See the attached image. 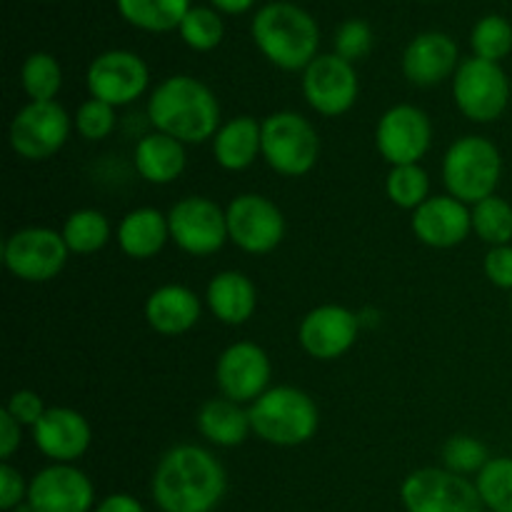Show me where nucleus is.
Here are the masks:
<instances>
[{
    "instance_id": "f257e3e1",
    "label": "nucleus",
    "mask_w": 512,
    "mask_h": 512,
    "mask_svg": "<svg viewBox=\"0 0 512 512\" xmlns=\"http://www.w3.org/2000/svg\"><path fill=\"white\" fill-rule=\"evenodd\" d=\"M228 475L208 448L173 445L160 455L150 480V495L160 512H213L223 503Z\"/></svg>"
},
{
    "instance_id": "f03ea898",
    "label": "nucleus",
    "mask_w": 512,
    "mask_h": 512,
    "mask_svg": "<svg viewBox=\"0 0 512 512\" xmlns=\"http://www.w3.org/2000/svg\"><path fill=\"white\" fill-rule=\"evenodd\" d=\"M148 123L158 133L170 135L183 145L208 143L220 123V103L213 90L193 75H170L150 93Z\"/></svg>"
},
{
    "instance_id": "7ed1b4c3",
    "label": "nucleus",
    "mask_w": 512,
    "mask_h": 512,
    "mask_svg": "<svg viewBox=\"0 0 512 512\" xmlns=\"http://www.w3.org/2000/svg\"><path fill=\"white\" fill-rule=\"evenodd\" d=\"M253 43L280 70H305L320 48V28L310 13L293 3H268L255 13Z\"/></svg>"
},
{
    "instance_id": "20e7f679",
    "label": "nucleus",
    "mask_w": 512,
    "mask_h": 512,
    "mask_svg": "<svg viewBox=\"0 0 512 512\" xmlns=\"http://www.w3.org/2000/svg\"><path fill=\"white\" fill-rule=\"evenodd\" d=\"M253 435L275 448L310 443L320 428L318 403L295 385H275L248 405Z\"/></svg>"
},
{
    "instance_id": "39448f33",
    "label": "nucleus",
    "mask_w": 512,
    "mask_h": 512,
    "mask_svg": "<svg viewBox=\"0 0 512 512\" xmlns=\"http://www.w3.org/2000/svg\"><path fill=\"white\" fill-rule=\"evenodd\" d=\"M503 178V155L483 135H463L443 155V185L448 195L465 205H478L498 190Z\"/></svg>"
},
{
    "instance_id": "423d86ee",
    "label": "nucleus",
    "mask_w": 512,
    "mask_h": 512,
    "mask_svg": "<svg viewBox=\"0 0 512 512\" xmlns=\"http://www.w3.org/2000/svg\"><path fill=\"white\" fill-rule=\"evenodd\" d=\"M320 135L305 115L278 110L263 120V160L283 178H303L318 165Z\"/></svg>"
},
{
    "instance_id": "0eeeda50",
    "label": "nucleus",
    "mask_w": 512,
    "mask_h": 512,
    "mask_svg": "<svg viewBox=\"0 0 512 512\" xmlns=\"http://www.w3.org/2000/svg\"><path fill=\"white\" fill-rule=\"evenodd\" d=\"M73 130V118L58 100L50 103L28 100V105H23L10 120L8 140L18 158L28 163H43L65 148Z\"/></svg>"
},
{
    "instance_id": "6e6552de",
    "label": "nucleus",
    "mask_w": 512,
    "mask_h": 512,
    "mask_svg": "<svg viewBox=\"0 0 512 512\" xmlns=\"http://www.w3.org/2000/svg\"><path fill=\"white\" fill-rule=\"evenodd\" d=\"M68 258L70 250L63 233L45 225L15 230L3 245L5 268L23 283H50L63 273Z\"/></svg>"
},
{
    "instance_id": "1a4fd4ad",
    "label": "nucleus",
    "mask_w": 512,
    "mask_h": 512,
    "mask_svg": "<svg viewBox=\"0 0 512 512\" xmlns=\"http://www.w3.org/2000/svg\"><path fill=\"white\" fill-rule=\"evenodd\" d=\"M453 100L473 123H495L510 103V80L500 63L468 58L453 75Z\"/></svg>"
},
{
    "instance_id": "9d476101",
    "label": "nucleus",
    "mask_w": 512,
    "mask_h": 512,
    "mask_svg": "<svg viewBox=\"0 0 512 512\" xmlns=\"http://www.w3.org/2000/svg\"><path fill=\"white\" fill-rule=\"evenodd\" d=\"M405 512H483L478 488L465 475L445 468H418L400 485Z\"/></svg>"
},
{
    "instance_id": "9b49d317",
    "label": "nucleus",
    "mask_w": 512,
    "mask_h": 512,
    "mask_svg": "<svg viewBox=\"0 0 512 512\" xmlns=\"http://www.w3.org/2000/svg\"><path fill=\"white\" fill-rule=\"evenodd\" d=\"M170 243L183 253L205 258L215 255L228 240L225 208L205 195H188L168 210Z\"/></svg>"
},
{
    "instance_id": "f8f14e48",
    "label": "nucleus",
    "mask_w": 512,
    "mask_h": 512,
    "mask_svg": "<svg viewBox=\"0 0 512 512\" xmlns=\"http://www.w3.org/2000/svg\"><path fill=\"white\" fill-rule=\"evenodd\" d=\"M228 240L248 255H268L283 243L285 215L260 193H240L225 205Z\"/></svg>"
},
{
    "instance_id": "ddd939ff",
    "label": "nucleus",
    "mask_w": 512,
    "mask_h": 512,
    "mask_svg": "<svg viewBox=\"0 0 512 512\" xmlns=\"http://www.w3.org/2000/svg\"><path fill=\"white\" fill-rule=\"evenodd\" d=\"M433 145V123L418 105L400 103L385 110L375 125V148L393 165H413L428 155Z\"/></svg>"
},
{
    "instance_id": "4468645a",
    "label": "nucleus",
    "mask_w": 512,
    "mask_h": 512,
    "mask_svg": "<svg viewBox=\"0 0 512 512\" xmlns=\"http://www.w3.org/2000/svg\"><path fill=\"white\" fill-rule=\"evenodd\" d=\"M85 85L90 98L103 100L113 108H125L143 98L148 90V63L130 50H105L88 65Z\"/></svg>"
},
{
    "instance_id": "2eb2a0df",
    "label": "nucleus",
    "mask_w": 512,
    "mask_h": 512,
    "mask_svg": "<svg viewBox=\"0 0 512 512\" xmlns=\"http://www.w3.org/2000/svg\"><path fill=\"white\" fill-rule=\"evenodd\" d=\"M303 95L323 118H340L358 103L360 80L355 65L335 53H323L303 70Z\"/></svg>"
},
{
    "instance_id": "dca6fc26",
    "label": "nucleus",
    "mask_w": 512,
    "mask_h": 512,
    "mask_svg": "<svg viewBox=\"0 0 512 512\" xmlns=\"http://www.w3.org/2000/svg\"><path fill=\"white\" fill-rule=\"evenodd\" d=\"M273 363L265 348L250 340H238L218 355L215 383L223 398L240 405H253L265 390H270Z\"/></svg>"
},
{
    "instance_id": "f3484780",
    "label": "nucleus",
    "mask_w": 512,
    "mask_h": 512,
    "mask_svg": "<svg viewBox=\"0 0 512 512\" xmlns=\"http://www.w3.org/2000/svg\"><path fill=\"white\" fill-rule=\"evenodd\" d=\"M360 320L358 313H353L345 305L325 303L318 308L308 310L298 325V343L305 355L313 360H338L348 353L355 345L360 333Z\"/></svg>"
},
{
    "instance_id": "a211bd4d",
    "label": "nucleus",
    "mask_w": 512,
    "mask_h": 512,
    "mask_svg": "<svg viewBox=\"0 0 512 512\" xmlns=\"http://www.w3.org/2000/svg\"><path fill=\"white\" fill-rule=\"evenodd\" d=\"M28 505L33 512H90L95 488L78 465L50 463L30 478Z\"/></svg>"
},
{
    "instance_id": "6ab92c4d",
    "label": "nucleus",
    "mask_w": 512,
    "mask_h": 512,
    "mask_svg": "<svg viewBox=\"0 0 512 512\" xmlns=\"http://www.w3.org/2000/svg\"><path fill=\"white\" fill-rule=\"evenodd\" d=\"M30 438L50 463L75 465L93 443V428L80 410L48 408L30 428Z\"/></svg>"
},
{
    "instance_id": "aec40b11",
    "label": "nucleus",
    "mask_w": 512,
    "mask_h": 512,
    "mask_svg": "<svg viewBox=\"0 0 512 512\" xmlns=\"http://www.w3.org/2000/svg\"><path fill=\"white\" fill-rule=\"evenodd\" d=\"M410 230L423 245L435 250L458 248L473 233L470 205L453 195H430L418 210L410 213Z\"/></svg>"
},
{
    "instance_id": "412c9836",
    "label": "nucleus",
    "mask_w": 512,
    "mask_h": 512,
    "mask_svg": "<svg viewBox=\"0 0 512 512\" xmlns=\"http://www.w3.org/2000/svg\"><path fill=\"white\" fill-rule=\"evenodd\" d=\"M460 68L458 43L440 30L415 35L403 53V75L418 88H433Z\"/></svg>"
},
{
    "instance_id": "4be33fe9",
    "label": "nucleus",
    "mask_w": 512,
    "mask_h": 512,
    "mask_svg": "<svg viewBox=\"0 0 512 512\" xmlns=\"http://www.w3.org/2000/svg\"><path fill=\"white\" fill-rule=\"evenodd\" d=\"M203 315V303L193 288L168 283L155 288L145 300V320L150 328L165 338H178L190 333Z\"/></svg>"
},
{
    "instance_id": "5701e85b",
    "label": "nucleus",
    "mask_w": 512,
    "mask_h": 512,
    "mask_svg": "<svg viewBox=\"0 0 512 512\" xmlns=\"http://www.w3.org/2000/svg\"><path fill=\"white\" fill-rule=\"evenodd\" d=\"M205 305L215 320L238 328L248 323L258 310V288L240 270H220L205 288Z\"/></svg>"
},
{
    "instance_id": "b1692460",
    "label": "nucleus",
    "mask_w": 512,
    "mask_h": 512,
    "mask_svg": "<svg viewBox=\"0 0 512 512\" xmlns=\"http://www.w3.org/2000/svg\"><path fill=\"white\" fill-rule=\"evenodd\" d=\"M215 163L228 173H243L263 158V123L253 115H235L225 120L210 140Z\"/></svg>"
},
{
    "instance_id": "393cba45",
    "label": "nucleus",
    "mask_w": 512,
    "mask_h": 512,
    "mask_svg": "<svg viewBox=\"0 0 512 512\" xmlns=\"http://www.w3.org/2000/svg\"><path fill=\"white\" fill-rule=\"evenodd\" d=\"M115 240L120 250L133 260H150L163 253L165 245L170 243V225L168 213L158 208H135L123 215V220L115 228Z\"/></svg>"
},
{
    "instance_id": "a878e982",
    "label": "nucleus",
    "mask_w": 512,
    "mask_h": 512,
    "mask_svg": "<svg viewBox=\"0 0 512 512\" xmlns=\"http://www.w3.org/2000/svg\"><path fill=\"white\" fill-rule=\"evenodd\" d=\"M133 165L140 178L150 185H170L185 173L188 153L180 140L150 130L135 143Z\"/></svg>"
},
{
    "instance_id": "bb28decb",
    "label": "nucleus",
    "mask_w": 512,
    "mask_h": 512,
    "mask_svg": "<svg viewBox=\"0 0 512 512\" xmlns=\"http://www.w3.org/2000/svg\"><path fill=\"white\" fill-rule=\"evenodd\" d=\"M195 425H198V433L218 448H238L253 433L248 408L235 403V400L223 398V395L205 400L200 405Z\"/></svg>"
},
{
    "instance_id": "cd10ccee",
    "label": "nucleus",
    "mask_w": 512,
    "mask_h": 512,
    "mask_svg": "<svg viewBox=\"0 0 512 512\" xmlns=\"http://www.w3.org/2000/svg\"><path fill=\"white\" fill-rule=\"evenodd\" d=\"M118 13L125 23L148 33H170L178 30L188 10L190 0H115Z\"/></svg>"
},
{
    "instance_id": "c85d7f7f",
    "label": "nucleus",
    "mask_w": 512,
    "mask_h": 512,
    "mask_svg": "<svg viewBox=\"0 0 512 512\" xmlns=\"http://www.w3.org/2000/svg\"><path fill=\"white\" fill-rule=\"evenodd\" d=\"M65 245H68L70 255H93L100 253L105 245L113 238V228H110V220L103 210L95 208H80L65 218L63 228Z\"/></svg>"
},
{
    "instance_id": "c756f323",
    "label": "nucleus",
    "mask_w": 512,
    "mask_h": 512,
    "mask_svg": "<svg viewBox=\"0 0 512 512\" xmlns=\"http://www.w3.org/2000/svg\"><path fill=\"white\" fill-rule=\"evenodd\" d=\"M20 88L30 103H50L63 88V68L50 53H30L20 68Z\"/></svg>"
},
{
    "instance_id": "7c9ffc66",
    "label": "nucleus",
    "mask_w": 512,
    "mask_h": 512,
    "mask_svg": "<svg viewBox=\"0 0 512 512\" xmlns=\"http://www.w3.org/2000/svg\"><path fill=\"white\" fill-rule=\"evenodd\" d=\"M385 193L390 203L403 210H418L430 198V175L420 163L393 165L385 175Z\"/></svg>"
},
{
    "instance_id": "2f4dec72",
    "label": "nucleus",
    "mask_w": 512,
    "mask_h": 512,
    "mask_svg": "<svg viewBox=\"0 0 512 512\" xmlns=\"http://www.w3.org/2000/svg\"><path fill=\"white\" fill-rule=\"evenodd\" d=\"M470 215H473V233L490 248L512 243V205L498 193L473 205Z\"/></svg>"
},
{
    "instance_id": "473e14b6",
    "label": "nucleus",
    "mask_w": 512,
    "mask_h": 512,
    "mask_svg": "<svg viewBox=\"0 0 512 512\" xmlns=\"http://www.w3.org/2000/svg\"><path fill=\"white\" fill-rule=\"evenodd\" d=\"M475 488L490 512H512V458H490L475 475Z\"/></svg>"
},
{
    "instance_id": "72a5a7b5",
    "label": "nucleus",
    "mask_w": 512,
    "mask_h": 512,
    "mask_svg": "<svg viewBox=\"0 0 512 512\" xmlns=\"http://www.w3.org/2000/svg\"><path fill=\"white\" fill-rule=\"evenodd\" d=\"M470 48H473L475 58L490 60V63H500L508 58L512 50V25L503 15H485L475 23L473 33H470Z\"/></svg>"
},
{
    "instance_id": "f704fd0d",
    "label": "nucleus",
    "mask_w": 512,
    "mask_h": 512,
    "mask_svg": "<svg viewBox=\"0 0 512 512\" xmlns=\"http://www.w3.org/2000/svg\"><path fill=\"white\" fill-rule=\"evenodd\" d=\"M178 30L183 43L188 48L198 50V53L215 50L225 35L223 18H220V13L215 8H190Z\"/></svg>"
},
{
    "instance_id": "c9c22d12",
    "label": "nucleus",
    "mask_w": 512,
    "mask_h": 512,
    "mask_svg": "<svg viewBox=\"0 0 512 512\" xmlns=\"http://www.w3.org/2000/svg\"><path fill=\"white\" fill-rule=\"evenodd\" d=\"M443 468L458 475H478L488 465L490 453L485 443L473 435H453L443 445Z\"/></svg>"
},
{
    "instance_id": "e433bc0d",
    "label": "nucleus",
    "mask_w": 512,
    "mask_h": 512,
    "mask_svg": "<svg viewBox=\"0 0 512 512\" xmlns=\"http://www.w3.org/2000/svg\"><path fill=\"white\" fill-rule=\"evenodd\" d=\"M113 105L103 103V100L88 98L85 103H80V108L75 110L73 115V128L75 133L80 135L88 143H100V140L110 138L118 125V118H115Z\"/></svg>"
},
{
    "instance_id": "4c0bfd02",
    "label": "nucleus",
    "mask_w": 512,
    "mask_h": 512,
    "mask_svg": "<svg viewBox=\"0 0 512 512\" xmlns=\"http://www.w3.org/2000/svg\"><path fill=\"white\" fill-rule=\"evenodd\" d=\"M335 55H340L348 63H355V60H363L365 55L373 50V30L365 20L353 18L345 20L338 30H335Z\"/></svg>"
},
{
    "instance_id": "58836bf2",
    "label": "nucleus",
    "mask_w": 512,
    "mask_h": 512,
    "mask_svg": "<svg viewBox=\"0 0 512 512\" xmlns=\"http://www.w3.org/2000/svg\"><path fill=\"white\" fill-rule=\"evenodd\" d=\"M3 410L15 420V423L23 425V428H33V425L45 415L48 405L43 403L40 393L23 388V390H15V393L10 395Z\"/></svg>"
},
{
    "instance_id": "ea45409f",
    "label": "nucleus",
    "mask_w": 512,
    "mask_h": 512,
    "mask_svg": "<svg viewBox=\"0 0 512 512\" xmlns=\"http://www.w3.org/2000/svg\"><path fill=\"white\" fill-rule=\"evenodd\" d=\"M28 485L30 480H25L18 468L10 463L0 465V510L13 512L28 503Z\"/></svg>"
},
{
    "instance_id": "a19ab883",
    "label": "nucleus",
    "mask_w": 512,
    "mask_h": 512,
    "mask_svg": "<svg viewBox=\"0 0 512 512\" xmlns=\"http://www.w3.org/2000/svg\"><path fill=\"white\" fill-rule=\"evenodd\" d=\"M485 278L500 290H510L512 293V245H498L485 253L483 260Z\"/></svg>"
},
{
    "instance_id": "79ce46f5",
    "label": "nucleus",
    "mask_w": 512,
    "mask_h": 512,
    "mask_svg": "<svg viewBox=\"0 0 512 512\" xmlns=\"http://www.w3.org/2000/svg\"><path fill=\"white\" fill-rule=\"evenodd\" d=\"M23 445V425L15 423L5 410H0V460L10 463Z\"/></svg>"
},
{
    "instance_id": "37998d69",
    "label": "nucleus",
    "mask_w": 512,
    "mask_h": 512,
    "mask_svg": "<svg viewBox=\"0 0 512 512\" xmlns=\"http://www.w3.org/2000/svg\"><path fill=\"white\" fill-rule=\"evenodd\" d=\"M93 512H145L143 503L130 493H110L95 505Z\"/></svg>"
},
{
    "instance_id": "c03bdc74",
    "label": "nucleus",
    "mask_w": 512,
    "mask_h": 512,
    "mask_svg": "<svg viewBox=\"0 0 512 512\" xmlns=\"http://www.w3.org/2000/svg\"><path fill=\"white\" fill-rule=\"evenodd\" d=\"M210 3H213V8H218V13L238 15V13H248V10L255 5V0H210Z\"/></svg>"
},
{
    "instance_id": "a18cd8bd",
    "label": "nucleus",
    "mask_w": 512,
    "mask_h": 512,
    "mask_svg": "<svg viewBox=\"0 0 512 512\" xmlns=\"http://www.w3.org/2000/svg\"><path fill=\"white\" fill-rule=\"evenodd\" d=\"M510 310H512V298H510Z\"/></svg>"
}]
</instances>
